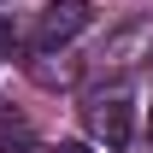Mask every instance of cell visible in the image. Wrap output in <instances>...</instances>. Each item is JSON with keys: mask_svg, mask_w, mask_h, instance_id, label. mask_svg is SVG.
<instances>
[{"mask_svg": "<svg viewBox=\"0 0 153 153\" xmlns=\"http://www.w3.org/2000/svg\"><path fill=\"white\" fill-rule=\"evenodd\" d=\"M82 124H88V135H94V141L124 147V141L135 135V94L124 88V82L94 88V94H88V106H82Z\"/></svg>", "mask_w": 153, "mask_h": 153, "instance_id": "obj_1", "label": "cell"}, {"mask_svg": "<svg viewBox=\"0 0 153 153\" xmlns=\"http://www.w3.org/2000/svg\"><path fill=\"white\" fill-rule=\"evenodd\" d=\"M88 0H47L36 18V36H30V53H59V47H71L82 30H88Z\"/></svg>", "mask_w": 153, "mask_h": 153, "instance_id": "obj_2", "label": "cell"}, {"mask_svg": "<svg viewBox=\"0 0 153 153\" xmlns=\"http://www.w3.org/2000/svg\"><path fill=\"white\" fill-rule=\"evenodd\" d=\"M30 76H36L41 88H71L76 76H82V65L59 47V53H36V59H30Z\"/></svg>", "mask_w": 153, "mask_h": 153, "instance_id": "obj_3", "label": "cell"}, {"mask_svg": "<svg viewBox=\"0 0 153 153\" xmlns=\"http://www.w3.org/2000/svg\"><path fill=\"white\" fill-rule=\"evenodd\" d=\"M141 47H153V30H147V24H135V30H124V36H112L100 59L124 71V65H135V53H141Z\"/></svg>", "mask_w": 153, "mask_h": 153, "instance_id": "obj_4", "label": "cell"}, {"mask_svg": "<svg viewBox=\"0 0 153 153\" xmlns=\"http://www.w3.org/2000/svg\"><path fill=\"white\" fill-rule=\"evenodd\" d=\"M30 147H36V130H30V118L0 112V153H30Z\"/></svg>", "mask_w": 153, "mask_h": 153, "instance_id": "obj_5", "label": "cell"}, {"mask_svg": "<svg viewBox=\"0 0 153 153\" xmlns=\"http://www.w3.org/2000/svg\"><path fill=\"white\" fill-rule=\"evenodd\" d=\"M53 153H88V147H82V141H59Z\"/></svg>", "mask_w": 153, "mask_h": 153, "instance_id": "obj_6", "label": "cell"}]
</instances>
